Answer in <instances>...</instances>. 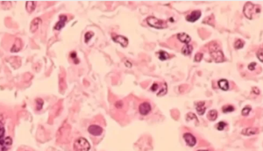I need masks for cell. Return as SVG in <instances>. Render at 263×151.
Returning <instances> with one entry per match:
<instances>
[{"label":"cell","mask_w":263,"mask_h":151,"mask_svg":"<svg viewBox=\"0 0 263 151\" xmlns=\"http://www.w3.org/2000/svg\"><path fill=\"white\" fill-rule=\"evenodd\" d=\"M158 86H159V85H158V84H153V85H152V87H151V90H152V92H156Z\"/></svg>","instance_id":"32"},{"label":"cell","mask_w":263,"mask_h":151,"mask_svg":"<svg viewBox=\"0 0 263 151\" xmlns=\"http://www.w3.org/2000/svg\"><path fill=\"white\" fill-rule=\"evenodd\" d=\"M12 140L11 137H5L0 141V151H7L12 147Z\"/></svg>","instance_id":"4"},{"label":"cell","mask_w":263,"mask_h":151,"mask_svg":"<svg viewBox=\"0 0 263 151\" xmlns=\"http://www.w3.org/2000/svg\"><path fill=\"white\" fill-rule=\"evenodd\" d=\"M158 58L161 61H165L168 58V54L166 51H159L158 52Z\"/></svg>","instance_id":"20"},{"label":"cell","mask_w":263,"mask_h":151,"mask_svg":"<svg viewBox=\"0 0 263 151\" xmlns=\"http://www.w3.org/2000/svg\"><path fill=\"white\" fill-rule=\"evenodd\" d=\"M259 132H260L259 128H256V127H247V128L244 129V130L242 131V134L247 135V136H251V135L258 134Z\"/></svg>","instance_id":"13"},{"label":"cell","mask_w":263,"mask_h":151,"mask_svg":"<svg viewBox=\"0 0 263 151\" xmlns=\"http://www.w3.org/2000/svg\"><path fill=\"white\" fill-rule=\"evenodd\" d=\"M244 44H245V42H243V41L237 40L236 42H234V48H235L236 49H242V48L244 47Z\"/></svg>","instance_id":"21"},{"label":"cell","mask_w":263,"mask_h":151,"mask_svg":"<svg viewBox=\"0 0 263 151\" xmlns=\"http://www.w3.org/2000/svg\"><path fill=\"white\" fill-rule=\"evenodd\" d=\"M113 41L118 44H120L123 48L127 47V45H128V39L125 36H122V35H114Z\"/></svg>","instance_id":"9"},{"label":"cell","mask_w":263,"mask_h":151,"mask_svg":"<svg viewBox=\"0 0 263 151\" xmlns=\"http://www.w3.org/2000/svg\"><path fill=\"white\" fill-rule=\"evenodd\" d=\"M139 111L141 115H148V113L151 112V106L148 102H144L140 104L139 106Z\"/></svg>","instance_id":"7"},{"label":"cell","mask_w":263,"mask_h":151,"mask_svg":"<svg viewBox=\"0 0 263 151\" xmlns=\"http://www.w3.org/2000/svg\"><path fill=\"white\" fill-rule=\"evenodd\" d=\"M217 118H218V112L216 110H211L208 113V119L211 121H214L217 119Z\"/></svg>","instance_id":"19"},{"label":"cell","mask_w":263,"mask_h":151,"mask_svg":"<svg viewBox=\"0 0 263 151\" xmlns=\"http://www.w3.org/2000/svg\"><path fill=\"white\" fill-rule=\"evenodd\" d=\"M200 17H201V12L200 11H193L189 15L186 17V19H187V21L193 23V22H196L197 20H198Z\"/></svg>","instance_id":"10"},{"label":"cell","mask_w":263,"mask_h":151,"mask_svg":"<svg viewBox=\"0 0 263 151\" xmlns=\"http://www.w3.org/2000/svg\"><path fill=\"white\" fill-rule=\"evenodd\" d=\"M225 122H224V121H220L218 124V126H217V128H218V130H219V131H222L223 129L225 127Z\"/></svg>","instance_id":"28"},{"label":"cell","mask_w":263,"mask_h":151,"mask_svg":"<svg viewBox=\"0 0 263 151\" xmlns=\"http://www.w3.org/2000/svg\"><path fill=\"white\" fill-rule=\"evenodd\" d=\"M256 67V62H251L249 65H248V69L249 70H254Z\"/></svg>","instance_id":"31"},{"label":"cell","mask_w":263,"mask_h":151,"mask_svg":"<svg viewBox=\"0 0 263 151\" xmlns=\"http://www.w3.org/2000/svg\"><path fill=\"white\" fill-rule=\"evenodd\" d=\"M196 108L197 113L199 115H203L205 112V102H198L196 103Z\"/></svg>","instance_id":"15"},{"label":"cell","mask_w":263,"mask_h":151,"mask_svg":"<svg viewBox=\"0 0 263 151\" xmlns=\"http://www.w3.org/2000/svg\"><path fill=\"white\" fill-rule=\"evenodd\" d=\"M35 102H36V105H37V109L41 110L42 106H43V100L41 99H37Z\"/></svg>","instance_id":"27"},{"label":"cell","mask_w":263,"mask_h":151,"mask_svg":"<svg viewBox=\"0 0 263 151\" xmlns=\"http://www.w3.org/2000/svg\"><path fill=\"white\" fill-rule=\"evenodd\" d=\"M198 151H209V150H204V149H203V150H198Z\"/></svg>","instance_id":"34"},{"label":"cell","mask_w":263,"mask_h":151,"mask_svg":"<svg viewBox=\"0 0 263 151\" xmlns=\"http://www.w3.org/2000/svg\"><path fill=\"white\" fill-rule=\"evenodd\" d=\"M215 45H216L215 47H213L212 45H211V47H210L211 55L217 62H223L225 60L224 55H223V52L218 48V46H217L216 43H215Z\"/></svg>","instance_id":"2"},{"label":"cell","mask_w":263,"mask_h":151,"mask_svg":"<svg viewBox=\"0 0 263 151\" xmlns=\"http://www.w3.org/2000/svg\"><path fill=\"white\" fill-rule=\"evenodd\" d=\"M147 22L150 26L155 27L157 29H162L166 27V23L163 20H161L155 17H148L147 19Z\"/></svg>","instance_id":"3"},{"label":"cell","mask_w":263,"mask_h":151,"mask_svg":"<svg viewBox=\"0 0 263 151\" xmlns=\"http://www.w3.org/2000/svg\"><path fill=\"white\" fill-rule=\"evenodd\" d=\"M203 56H204V55H203L202 53H198V54L196 55V56H195V61H196V62H200V61H202Z\"/></svg>","instance_id":"29"},{"label":"cell","mask_w":263,"mask_h":151,"mask_svg":"<svg viewBox=\"0 0 263 151\" xmlns=\"http://www.w3.org/2000/svg\"><path fill=\"white\" fill-rule=\"evenodd\" d=\"M257 57L260 59V61H261V62H262V61H263V58H262V49H261L260 50L257 52Z\"/></svg>","instance_id":"30"},{"label":"cell","mask_w":263,"mask_h":151,"mask_svg":"<svg viewBox=\"0 0 263 151\" xmlns=\"http://www.w3.org/2000/svg\"><path fill=\"white\" fill-rule=\"evenodd\" d=\"M66 21H67V16H66V15H61L59 21L55 24V30H61V29L65 25Z\"/></svg>","instance_id":"14"},{"label":"cell","mask_w":263,"mask_h":151,"mask_svg":"<svg viewBox=\"0 0 263 151\" xmlns=\"http://www.w3.org/2000/svg\"><path fill=\"white\" fill-rule=\"evenodd\" d=\"M223 112H225V113H228V112H233L234 111V107L232 106H230V105H228V106H223Z\"/></svg>","instance_id":"22"},{"label":"cell","mask_w":263,"mask_h":151,"mask_svg":"<svg viewBox=\"0 0 263 151\" xmlns=\"http://www.w3.org/2000/svg\"><path fill=\"white\" fill-rule=\"evenodd\" d=\"M91 149L90 143L83 137L77 138L74 143L75 151H89Z\"/></svg>","instance_id":"1"},{"label":"cell","mask_w":263,"mask_h":151,"mask_svg":"<svg viewBox=\"0 0 263 151\" xmlns=\"http://www.w3.org/2000/svg\"><path fill=\"white\" fill-rule=\"evenodd\" d=\"M218 84L219 88H220L221 90H223V91H227V90L229 89V83H228V81H227L226 79H221V80H219Z\"/></svg>","instance_id":"17"},{"label":"cell","mask_w":263,"mask_h":151,"mask_svg":"<svg viewBox=\"0 0 263 151\" xmlns=\"http://www.w3.org/2000/svg\"><path fill=\"white\" fill-rule=\"evenodd\" d=\"M251 110H252V108H251V106H245V107L243 108V110H242V112H241V114H242L243 116H247V115H248V114L250 113Z\"/></svg>","instance_id":"23"},{"label":"cell","mask_w":263,"mask_h":151,"mask_svg":"<svg viewBox=\"0 0 263 151\" xmlns=\"http://www.w3.org/2000/svg\"><path fill=\"white\" fill-rule=\"evenodd\" d=\"M183 139L189 147H194L197 143V139L195 138V136L189 133H185L183 134Z\"/></svg>","instance_id":"6"},{"label":"cell","mask_w":263,"mask_h":151,"mask_svg":"<svg viewBox=\"0 0 263 151\" xmlns=\"http://www.w3.org/2000/svg\"><path fill=\"white\" fill-rule=\"evenodd\" d=\"M255 5L254 4H251V3H247L244 6V14L247 18H248L249 19H252L253 18V12L255 11Z\"/></svg>","instance_id":"5"},{"label":"cell","mask_w":263,"mask_h":151,"mask_svg":"<svg viewBox=\"0 0 263 151\" xmlns=\"http://www.w3.org/2000/svg\"><path fill=\"white\" fill-rule=\"evenodd\" d=\"M70 56H71L72 58L75 59V63H78V62H78V61H76V59H75V56H76V54H75V52H73V53H71Z\"/></svg>","instance_id":"33"},{"label":"cell","mask_w":263,"mask_h":151,"mask_svg":"<svg viewBox=\"0 0 263 151\" xmlns=\"http://www.w3.org/2000/svg\"><path fill=\"white\" fill-rule=\"evenodd\" d=\"M88 131L90 134L94 135V136H98L103 133V128L98 125H91V126H89Z\"/></svg>","instance_id":"8"},{"label":"cell","mask_w":263,"mask_h":151,"mask_svg":"<svg viewBox=\"0 0 263 151\" xmlns=\"http://www.w3.org/2000/svg\"><path fill=\"white\" fill-rule=\"evenodd\" d=\"M192 51H193V48H192L190 45H189V44H186V45L182 48V49H181L182 54L185 55H190V54L192 53Z\"/></svg>","instance_id":"18"},{"label":"cell","mask_w":263,"mask_h":151,"mask_svg":"<svg viewBox=\"0 0 263 151\" xmlns=\"http://www.w3.org/2000/svg\"><path fill=\"white\" fill-rule=\"evenodd\" d=\"M93 35H94V34H93L92 32H88V33H86V34H85V35H84V38H85V42H89V41L91 40L92 37H93Z\"/></svg>","instance_id":"26"},{"label":"cell","mask_w":263,"mask_h":151,"mask_svg":"<svg viewBox=\"0 0 263 151\" xmlns=\"http://www.w3.org/2000/svg\"><path fill=\"white\" fill-rule=\"evenodd\" d=\"M25 8H26V11L28 12H33V11L36 8V3L34 1H26L25 3Z\"/></svg>","instance_id":"16"},{"label":"cell","mask_w":263,"mask_h":151,"mask_svg":"<svg viewBox=\"0 0 263 151\" xmlns=\"http://www.w3.org/2000/svg\"><path fill=\"white\" fill-rule=\"evenodd\" d=\"M177 39L181 42L184 43L185 45H186V44H189L190 41H191L190 36L188 35L187 34H185V33H180V34H177Z\"/></svg>","instance_id":"12"},{"label":"cell","mask_w":263,"mask_h":151,"mask_svg":"<svg viewBox=\"0 0 263 151\" xmlns=\"http://www.w3.org/2000/svg\"><path fill=\"white\" fill-rule=\"evenodd\" d=\"M41 23H42V20H41L40 18H34L33 21H32V23H31V25H30V31H31V33H35V32L38 30L39 25H41Z\"/></svg>","instance_id":"11"},{"label":"cell","mask_w":263,"mask_h":151,"mask_svg":"<svg viewBox=\"0 0 263 151\" xmlns=\"http://www.w3.org/2000/svg\"><path fill=\"white\" fill-rule=\"evenodd\" d=\"M196 119L197 122H198V120H197V117H196V115L194 114V113H192V112H189V113H188L187 115H186V119H187V121H190L191 119Z\"/></svg>","instance_id":"25"},{"label":"cell","mask_w":263,"mask_h":151,"mask_svg":"<svg viewBox=\"0 0 263 151\" xmlns=\"http://www.w3.org/2000/svg\"><path fill=\"white\" fill-rule=\"evenodd\" d=\"M5 126H4L2 122H0V141L5 138V137H4V136H5Z\"/></svg>","instance_id":"24"}]
</instances>
